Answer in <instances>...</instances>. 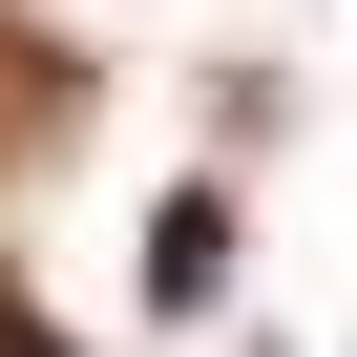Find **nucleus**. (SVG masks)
I'll list each match as a JSON object with an SVG mask.
<instances>
[{"label":"nucleus","mask_w":357,"mask_h":357,"mask_svg":"<svg viewBox=\"0 0 357 357\" xmlns=\"http://www.w3.org/2000/svg\"><path fill=\"white\" fill-rule=\"evenodd\" d=\"M211 273H231V211H211V190H168V211H147V294H168V315H190Z\"/></svg>","instance_id":"nucleus-1"},{"label":"nucleus","mask_w":357,"mask_h":357,"mask_svg":"<svg viewBox=\"0 0 357 357\" xmlns=\"http://www.w3.org/2000/svg\"><path fill=\"white\" fill-rule=\"evenodd\" d=\"M0 357H63V336H43V315H22V273H0Z\"/></svg>","instance_id":"nucleus-2"}]
</instances>
